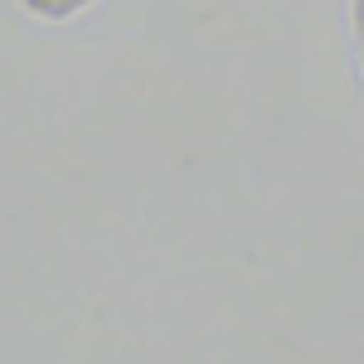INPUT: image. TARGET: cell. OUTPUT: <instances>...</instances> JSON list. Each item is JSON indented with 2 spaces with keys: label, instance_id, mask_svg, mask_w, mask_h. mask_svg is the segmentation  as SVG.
Here are the masks:
<instances>
[{
  "label": "cell",
  "instance_id": "cell-1",
  "mask_svg": "<svg viewBox=\"0 0 364 364\" xmlns=\"http://www.w3.org/2000/svg\"><path fill=\"white\" fill-rule=\"evenodd\" d=\"M25 15H34V20H49V25H58V20H73V15H83V10H92L97 0H15Z\"/></svg>",
  "mask_w": 364,
  "mask_h": 364
},
{
  "label": "cell",
  "instance_id": "cell-2",
  "mask_svg": "<svg viewBox=\"0 0 364 364\" xmlns=\"http://www.w3.org/2000/svg\"><path fill=\"white\" fill-rule=\"evenodd\" d=\"M355 15H360V29H364V0H355Z\"/></svg>",
  "mask_w": 364,
  "mask_h": 364
}]
</instances>
